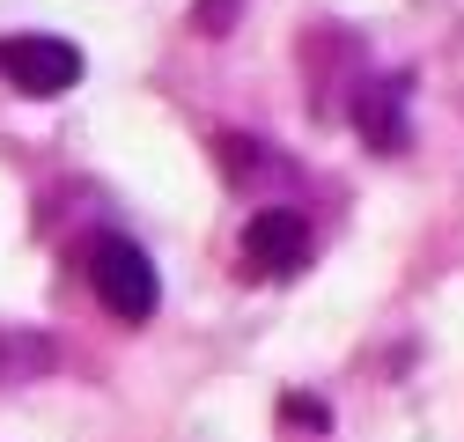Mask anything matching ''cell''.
<instances>
[{"label":"cell","mask_w":464,"mask_h":442,"mask_svg":"<svg viewBox=\"0 0 464 442\" xmlns=\"http://www.w3.org/2000/svg\"><path fill=\"white\" fill-rule=\"evenodd\" d=\"M244 265L258 281H295L310 265V221L295 207H258L244 221Z\"/></svg>","instance_id":"cell-3"},{"label":"cell","mask_w":464,"mask_h":442,"mask_svg":"<svg viewBox=\"0 0 464 442\" xmlns=\"http://www.w3.org/2000/svg\"><path fill=\"white\" fill-rule=\"evenodd\" d=\"M405 96H413L405 74H376V82L354 89V133H362L376 155H398V148H405Z\"/></svg>","instance_id":"cell-4"},{"label":"cell","mask_w":464,"mask_h":442,"mask_svg":"<svg viewBox=\"0 0 464 442\" xmlns=\"http://www.w3.org/2000/svg\"><path fill=\"white\" fill-rule=\"evenodd\" d=\"M228 15H237V0H199V15H192V23H199L207 37H221V30H228Z\"/></svg>","instance_id":"cell-7"},{"label":"cell","mask_w":464,"mask_h":442,"mask_svg":"<svg viewBox=\"0 0 464 442\" xmlns=\"http://www.w3.org/2000/svg\"><path fill=\"white\" fill-rule=\"evenodd\" d=\"M52 369V340L44 332H0V383H23Z\"/></svg>","instance_id":"cell-5"},{"label":"cell","mask_w":464,"mask_h":442,"mask_svg":"<svg viewBox=\"0 0 464 442\" xmlns=\"http://www.w3.org/2000/svg\"><path fill=\"white\" fill-rule=\"evenodd\" d=\"M0 82H8L15 96H67L82 82V44L44 37V30L0 37Z\"/></svg>","instance_id":"cell-2"},{"label":"cell","mask_w":464,"mask_h":442,"mask_svg":"<svg viewBox=\"0 0 464 442\" xmlns=\"http://www.w3.org/2000/svg\"><path fill=\"white\" fill-rule=\"evenodd\" d=\"M280 413L295 420V428H317V435L332 428V413H324V399H303V391H287V399H280Z\"/></svg>","instance_id":"cell-6"},{"label":"cell","mask_w":464,"mask_h":442,"mask_svg":"<svg viewBox=\"0 0 464 442\" xmlns=\"http://www.w3.org/2000/svg\"><path fill=\"white\" fill-rule=\"evenodd\" d=\"M89 288H96V303L119 317V324H148L155 303H162L155 258H148L133 236H96V244H89Z\"/></svg>","instance_id":"cell-1"}]
</instances>
